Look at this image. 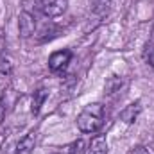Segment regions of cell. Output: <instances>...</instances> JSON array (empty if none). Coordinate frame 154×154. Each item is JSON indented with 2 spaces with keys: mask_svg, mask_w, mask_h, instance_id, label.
I'll list each match as a JSON object with an SVG mask.
<instances>
[{
  "mask_svg": "<svg viewBox=\"0 0 154 154\" xmlns=\"http://www.w3.org/2000/svg\"><path fill=\"white\" fill-rule=\"evenodd\" d=\"M104 106L100 102L88 104L77 116V127L82 133H97L104 124Z\"/></svg>",
  "mask_w": 154,
  "mask_h": 154,
  "instance_id": "obj_1",
  "label": "cell"
},
{
  "mask_svg": "<svg viewBox=\"0 0 154 154\" xmlns=\"http://www.w3.org/2000/svg\"><path fill=\"white\" fill-rule=\"evenodd\" d=\"M32 5H34V11L41 13L43 16L56 18L66 11L68 2L66 0H32Z\"/></svg>",
  "mask_w": 154,
  "mask_h": 154,
  "instance_id": "obj_2",
  "label": "cell"
},
{
  "mask_svg": "<svg viewBox=\"0 0 154 154\" xmlns=\"http://www.w3.org/2000/svg\"><path fill=\"white\" fill-rule=\"evenodd\" d=\"M70 59H72V52L70 50H57V52L50 54V57H48V68L52 72H61V70H65L68 66Z\"/></svg>",
  "mask_w": 154,
  "mask_h": 154,
  "instance_id": "obj_3",
  "label": "cell"
},
{
  "mask_svg": "<svg viewBox=\"0 0 154 154\" xmlns=\"http://www.w3.org/2000/svg\"><path fill=\"white\" fill-rule=\"evenodd\" d=\"M18 29L23 38H31L36 31V16L29 11H23L18 18Z\"/></svg>",
  "mask_w": 154,
  "mask_h": 154,
  "instance_id": "obj_4",
  "label": "cell"
},
{
  "mask_svg": "<svg viewBox=\"0 0 154 154\" xmlns=\"http://www.w3.org/2000/svg\"><path fill=\"white\" fill-rule=\"evenodd\" d=\"M86 154H108V142H106V138L102 134L95 136L90 142V145L86 149Z\"/></svg>",
  "mask_w": 154,
  "mask_h": 154,
  "instance_id": "obj_5",
  "label": "cell"
},
{
  "mask_svg": "<svg viewBox=\"0 0 154 154\" xmlns=\"http://www.w3.org/2000/svg\"><path fill=\"white\" fill-rule=\"evenodd\" d=\"M34 143H36V133H29V134H25V136L18 142L14 154H29L32 149H34Z\"/></svg>",
  "mask_w": 154,
  "mask_h": 154,
  "instance_id": "obj_6",
  "label": "cell"
},
{
  "mask_svg": "<svg viewBox=\"0 0 154 154\" xmlns=\"http://www.w3.org/2000/svg\"><path fill=\"white\" fill-rule=\"evenodd\" d=\"M140 104L136 102V104H129L122 113H120V116H122V120L124 122H127V124H133L134 120H136V116H138V113H140Z\"/></svg>",
  "mask_w": 154,
  "mask_h": 154,
  "instance_id": "obj_7",
  "label": "cell"
},
{
  "mask_svg": "<svg viewBox=\"0 0 154 154\" xmlns=\"http://www.w3.org/2000/svg\"><path fill=\"white\" fill-rule=\"evenodd\" d=\"M47 95H48V91H47L45 88H39V90L34 91V95H32V113H34V115L39 113V109H41V106H43Z\"/></svg>",
  "mask_w": 154,
  "mask_h": 154,
  "instance_id": "obj_8",
  "label": "cell"
},
{
  "mask_svg": "<svg viewBox=\"0 0 154 154\" xmlns=\"http://www.w3.org/2000/svg\"><path fill=\"white\" fill-rule=\"evenodd\" d=\"M122 84H124V79L122 77H111L108 82H106V93H115V91H118L120 88H122Z\"/></svg>",
  "mask_w": 154,
  "mask_h": 154,
  "instance_id": "obj_9",
  "label": "cell"
},
{
  "mask_svg": "<svg viewBox=\"0 0 154 154\" xmlns=\"http://www.w3.org/2000/svg\"><path fill=\"white\" fill-rule=\"evenodd\" d=\"M82 147H84V143H82L81 140H77V142H74V143L63 147V151H61L59 154H81L82 152Z\"/></svg>",
  "mask_w": 154,
  "mask_h": 154,
  "instance_id": "obj_10",
  "label": "cell"
},
{
  "mask_svg": "<svg viewBox=\"0 0 154 154\" xmlns=\"http://www.w3.org/2000/svg\"><path fill=\"white\" fill-rule=\"evenodd\" d=\"M143 57H145L147 65H149V66L154 70V47H147V48H145V52H143Z\"/></svg>",
  "mask_w": 154,
  "mask_h": 154,
  "instance_id": "obj_11",
  "label": "cell"
},
{
  "mask_svg": "<svg viewBox=\"0 0 154 154\" xmlns=\"http://www.w3.org/2000/svg\"><path fill=\"white\" fill-rule=\"evenodd\" d=\"M4 48H5V34H4V31L0 29V54L4 52Z\"/></svg>",
  "mask_w": 154,
  "mask_h": 154,
  "instance_id": "obj_12",
  "label": "cell"
},
{
  "mask_svg": "<svg viewBox=\"0 0 154 154\" xmlns=\"http://www.w3.org/2000/svg\"><path fill=\"white\" fill-rule=\"evenodd\" d=\"M131 154H151V152H149L145 147H136V149H134V151H133Z\"/></svg>",
  "mask_w": 154,
  "mask_h": 154,
  "instance_id": "obj_13",
  "label": "cell"
},
{
  "mask_svg": "<svg viewBox=\"0 0 154 154\" xmlns=\"http://www.w3.org/2000/svg\"><path fill=\"white\" fill-rule=\"evenodd\" d=\"M4 115H5V106H4V102L0 100V124H2V120H4Z\"/></svg>",
  "mask_w": 154,
  "mask_h": 154,
  "instance_id": "obj_14",
  "label": "cell"
}]
</instances>
